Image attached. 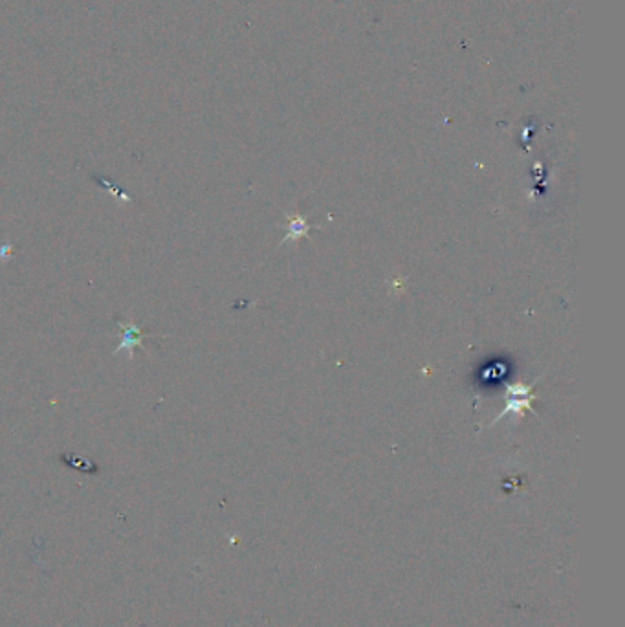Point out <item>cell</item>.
Instances as JSON below:
<instances>
[{
  "instance_id": "obj_3",
  "label": "cell",
  "mask_w": 625,
  "mask_h": 627,
  "mask_svg": "<svg viewBox=\"0 0 625 627\" xmlns=\"http://www.w3.org/2000/svg\"><path fill=\"white\" fill-rule=\"evenodd\" d=\"M129 339H131V341H134V345L140 343V339H132L131 336H125V338H123V341H129ZM125 345H131V347H132V343H125ZM125 345H123V347H125ZM123 347H120V349H123ZM120 349H118V351H120ZM118 351H116V352H118Z\"/></svg>"
},
{
  "instance_id": "obj_1",
  "label": "cell",
  "mask_w": 625,
  "mask_h": 627,
  "mask_svg": "<svg viewBox=\"0 0 625 627\" xmlns=\"http://www.w3.org/2000/svg\"><path fill=\"white\" fill-rule=\"evenodd\" d=\"M508 393H510V400L506 402V409L505 413H500V417L502 418L508 411L511 413H519L524 407H528L532 404V398L528 396L530 387H524V385H515V387H508Z\"/></svg>"
},
{
  "instance_id": "obj_2",
  "label": "cell",
  "mask_w": 625,
  "mask_h": 627,
  "mask_svg": "<svg viewBox=\"0 0 625 627\" xmlns=\"http://www.w3.org/2000/svg\"><path fill=\"white\" fill-rule=\"evenodd\" d=\"M288 230H290V233H288V237H286V241H288V238H292V241H296V238L303 237V235H307V232H308L307 221H305V219H301V217H297V219H294V221L290 222V226H288Z\"/></svg>"
}]
</instances>
